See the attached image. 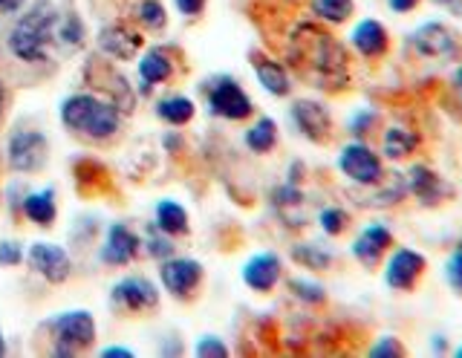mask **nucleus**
<instances>
[{"mask_svg":"<svg viewBox=\"0 0 462 358\" xmlns=\"http://www.w3.org/2000/svg\"><path fill=\"white\" fill-rule=\"evenodd\" d=\"M307 38H295L300 44L298 67H310L312 76L321 81L318 87H344L346 81V52L329 32L312 30V26H300Z\"/></svg>","mask_w":462,"mask_h":358,"instance_id":"f257e3e1","label":"nucleus"},{"mask_svg":"<svg viewBox=\"0 0 462 358\" xmlns=\"http://www.w3.org/2000/svg\"><path fill=\"white\" fill-rule=\"evenodd\" d=\"M55 26H58V9L50 0H38L14 23V30L9 35V50L21 61H41L47 55V47L52 44Z\"/></svg>","mask_w":462,"mask_h":358,"instance_id":"f03ea898","label":"nucleus"},{"mask_svg":"<svg viewBox=\"0 0 462 358\" xmlns=\"http://www.w3.org/2000/svg\"><path fill=\"white\" fill-rule=\"evenodd\" d=\"M61 122L69 127V131L76 133H84L90 139H113L119 133V110L110 102H101L96 96H87V93H79V96H69L67 102L61 105Z\"/></svg>","mask_w":462,"mask_h":358,"instance_id":"7ed1b4c3","label":"nucleus"},{"mask_svg":"<svg viewBox=\"0 0 462 358\" xmlns=\"http://www.w3.org/2000/svg\"><path fill=\"white\" fill-rule=\"evenodd\" d=\"M338 170L356 185H379L384 179L382 156L365 142H350L338 153Z\"/></svg>","mask_w":462,"mask_h":358,"instance_id":"20e7f679","label":"nucleus"},{"mask_svg":"<svg viewBox=\"0 0 462 358\" xmlns=\"http://www.w3.org/2000/svg\"><path fill=\"white\" fill-rule=\"evenodd\" d=\"M52 329H55V338H58L55 355H72L76 350L90 347V344L96 341V321L87 309L58 315V318L52 321Z\"/></svg>","mask_w":462,"mask_h":358,"instance_id":"39448f33","label":"nucleus"},{"mask_svg":"<svg viewBox=\"0 0 462 358\" xmlns=\"http://www.w3.org/2000/svg\"><path fill=\"white\" fill-rule=\"evenodd\" d=\"M411 44L419 55H422V59H433V61L454 59V55L459 52L457 32L439 21H428V23L419 26V30L411 35Z\"/></svg>","mask_w":462,"mask_h":358,"instance_id":"423d86ee","label":"nucleus"},{"mask_svg":"<svg viewBox=\"0 0 462 358\" xmlns=\"http://www.w3.org/2000/svg\"><path fill=\"white\" fill-rule=\"evenodd\" d=\"M428 261L422 252H413V249H396L393 254L387 257V266H384V283L390 289L396 292H411L416 280L425 275Z\"/></svg>","mask_w":462,"mask_h":358,"instance_id":"0eeeda50","label":"nucleus"},{"mask_svg":"<svg viewBox=\"0 0 462 358\" xmlns=\"http://www.w3.org/2000/svg\"><path fill=\"white\" fill-rule=\"evenodd\" d=\"M6 153H9V165L14 170H38L47 162V153H50V145H47V136L38 133V131H18L9 136V145H6Z\"/></svg>","mask_w":462,"mask_h":358,"instance_id":"6e6552de","label":"nucleus"},{"mask_svg":"<svg viewBox=\"0 0 462 358\" xmlns=\"http://www.w3.org/2000/svg\"><path fill=\"white\" fill-rule=\"evenodd\" d=\"M208 105L211 113L231 122H240V119H249L252 116V98L243 93V87L235 78H220L214 81V87L208 90Z\"/></svg>","mask_w":462,"mask_h":358,"instance_id":"1a4fd4ad","label":"nucleus"},{"mask_svg":"<svg viewBox=\"0 0 462 358\" xmlns=\"http://www.w3.org/2000/svg\"><path fill=\"white\" fill-rule=\"evenodd\" d=\"M26 261L43 280H50V283H64L72 269L69 254L61 246H55V243H32Z\"/></svg>","mask_w":462,"mask_h":358,"instance_id":"9d476101","label":"nucleus"},{"mask_svg":"<svg viewBox=\"0 0 462 358\" xmlns=\"http://www.w3.org/2000/svg\"><path fill=\"white\" fill-rule=\"evenodd\" d=\"M292 122L310 142H327L332 136V116L324 105L300 98L292 105Z\"/></svg>","mask_w":462,"mask_h":358,"instance_id":"9b49d317","label":"nucleus"},{"mask_svg":"<svg viewBox=\"0 0 462 358\" xmlns=\"http://www.w3.org/2000/svg\"><path fill=\"white\" fill-rule=\"evenodd\" d=\"M202 278V266L197 261H188V257H168L159 269V280L171 292V295H191L197 289V283Z\"/></svg>","mask_w":462,"mask_h":358,"instance_id":"f8f14e48","label":"nucleus"},{"mask_svg":"<svg viewBox=\"0 0 462 358\" xmlns=\"http://www.w3.org/2000/svg\"><path fill=\"white\" fill-rule=\"evenodd\" d=\"M283 275V263H281V257L274 254V252H260L254 257H249L243 266V283L249 286V289L254 292H269L278 286Z\"/></svg>","mask_w":462,"mask_h":358,"instance_id":"ddd939ff","label":"nucleus"},{"mask_svg":"<svg viewBox=\"0 0 462 358\" xmlns=\"http://www.w3.org/2000/svg\"><path fill=\"white\" fill-rule=\"evenodd\" d=\"M404 182H408V191L422 206H439L451 197V185H448L437 170H430L428 165H413Z\"/></svg>","mask_w":462,"mask_h":358,"instance_id":"4468645a","label":"nucleus"},{"mask_svg":"<svg viewBox=\"0 0 462 358\" xmlns=\"http://www.w3.org/2000/svg\"><path fill=\"white\" fill-rule=\"evenodd\" d=\"M159 292L148 278H125L113 286V304L130 309V312H144L156 307Z\"/></svg>","mask_w":462,"mask_h":358,"instance_id":"2eb2a0df","label":"nucleus"},{"mask_svg":"<svg viewBox=\"0 0 462 358\" xmlns=\"http://www.w3.org/2000/svg\"><path fill=\"white\" fill-rule=\"evenodd\" d=\"M393 246V234H390V228L382 225V223H370L365 232H361L356 240H353V257L361 263V266H379L382 254Z\"/></svg>","mask_w":462,"mask_h":358,"instance_id":"dca6fc26","label":"nucleus"},{"mask_svg":"<svg viewBox=\"0 0 462 358\" xmlns=\"http://www.w3.org/2000/svg\"><path fill=\"white\" fill-rule=\"evenodd\" d=\"M139 252V237L130 232L125 223H113L107 228V240L101 246V263H110V266H125L136 257Z\"/></svg>","mask_w":462,"mask_h":358,"instance_id":"f3484780","label":"nucleus"},{"mask_svg":"<svg viewBox=\"0 0 462 358\" xmlns=\"http://www.w3.org/2000/svg\"><path fill=\"white\" fill-rule=\"evenodd\" d=\"M353 47L365 55V59H382V55L387 52L390 47V38H387V30L373 18H365L356 23V30L350 35Z\"/></svg>","mask_w":462,"mask_h":358,"instance_id":"a211bd4d","label":"nucleus"},{"mask_svg":"<svg viewBox=\"0 0 462 358\" xmlns=\"http://www.w3.org/2000/svg\"><path fill=\"white\" fill-rule=\"evenodd\" d=\"M98 47L105 50L113 59H134L136 50L142 47V38L122 30V26H107V30H101L98 35Z\"/></svg>","mask_w":462,"mask_h":358,"instance_id":"6ab92c4d","label":"nucleus"},{"mask_svg":"<svg viewBox=\"0 0 462 358\" xmlns=\"http://www.w3.org/2000/svg\"><path fill=\"white\" fill-rule=\"evenodd\" d=\"M252 64H254V73H257V81L263 84V90L272 93V96H289L292 90V84H289V76L286 69L272 61V59H263V55H252Z\"/></svg>","mask_w":462,"mask_h":358,"instance_id":"aec40b11","label":"nucleus"},{"mask_svg":"<svg viewBox=\"0 0 462 358\" xmlns=\"http://www.w3.org/2000/svg\"><path fill=\"white\" fill-rule=\"evenodd\" d=\"M23 214H26V220L29 223H35V225H52L55 223V194L52 188H43V191H35V194H29L23 199Z\"/></svg>","mask_w":462,"mask_h":358,"instance_id":"412c9836","label":"nucleus"},{"mask_svg":"<svg viewBox=\"0 0 462 358\" xmlns=\"http://www.w3.org/2000/svg\"><path fill=\"white\" fill-rule=\"evenodd\" d=\"M156 225L171 237L185 234L188 232V214H185V208L180 203H173V199H162V203H156Z\"/></svg>","mask_w":462,"mask_h":358,"instance_id":"4be33fe9","label":"nucleus"},{"mask_svg":"<svg viewBox=\"0 0 462 358\" xmlns=\"http://www.w3.org/2000/svg\"><path fill=\"white\" fill-rule=\"evenodd\" d=\"M156 113H159V119L173 124V127H182L194 119V102L191 98H185V96H168L162 98V102L156 105Z\"/></svg>","mask_w":462,"mask_h":358,"instance_id":"5701e85b","label":"nucleus"},{"mask_svg":"<svg viewBox=\"0 0 462 358\" xmlns=\"http://www.w3.org/2000/svg\"><path fill=\"white\" fill-rule=\"evenodd\" d=\"M173 73V64L162 50H151L144 52V59L139 61V76L144 84H162Z\"/></svg>","mask_w":462,"mask_h":358,"instance_id":"b1692460","label":"nucleus"},{"mask_svg":"<svg viewBox=\"0 0 462 358\" xmlns=\"http://www.w3.org/2000/svg\"><path fill=\"white\" fill-rule=\"evenodd\" d=\"M416 136L408 131V127H390V131H384V156L387 160H404V156H411L416 151Z\"/></svg>","mask_w":462,"mask_h":358,"instance_id":"393cba45","label":"nucleus"},{"mask_svg":"<svg viewBox=\"0 0 462 358\" xmlns=\"http://www.w3.org/2000/svg\"><path fill=\"white\" fill-rule=\"evenodd\" d=\"M310 9L315 18H321L327 23H344L353 18L356 4L353 0H310Z\"/></svg>","mask_w":462,"mask_h":358,"instance_id":"a878e982","label":"nucleus"},{"mask_svg":"<svg viewBox=\"0 0 462 358\" xmlns=\"http://www.w3.org/2000/svg\"><path fill=\"white\" fill-rule=\"evenodd\" d=\"M274 142H278V124H274L269 116L254 122L252 131L245 133V145H249L254 153H269L274 148Z\"/></svg>","mask_w":462,"mask_h":358,"instance_id":"bb28decb","label":"nucleus"},{"mask_svg":"<svg viewBox=\"0 0 462 358\" xmlns=\"http://www.w3.org/2000/svg\"><path fill=\"white\" fill-rule=\"evenodd\" d=\"M292 257H295L300 266L315 269V271H324L332 263V252H327L321 246H312V243H300V246H295Z\"/></svg>","mask_w":462,"mask_h":358,"instance_id":"cd10ccee","label":"nucleus"},{"mask_svg":"<svg viewBox=\"0 0 462 358\" xmlns=\"http://www.w3.org/2000/svg\"><path fill=\"white\" fill-rule=\"evenodd\" d=\"M289 289H292L300 300H307V304H324L327 300V292H324L321 283H312V280H303V278L289 280Z\"/></svg>","mask_w":462,"mask_h":358,"instance_id":"c85d7f7f","label":"nucleus"},{"mask_svg":"<svg viewBox=\"0 0 462 358\" xmlns=\"http://www.w3.org/2000/svg\"><path fill=\"white\" fill-rule=\"evenodd\" d=\"M139 21L148 26V30H162L168 15H165V6L159 0H142L139 6Z\"/></svg>","mask_w":462,"mask_h":358,"instance_id":"c756f323","label":"nucleus"},{"mask_svg":"<svg viewBox=\"0 0 462 358\" xmlns=\"http://www.w3.org/2000/svg\"><path fill=\"white\" fill-rule=\"evenodd\" d=\"M318 223H321V228L327 234H341L344 228H346V223H350V217H346V211L344 208H324L321 211V217H318Z\"/></svg>","mask_w":462,"mask_h":358,"instance_id":"7c9ffc66","label":"nucleus"},{"mask_svg":"<svg viewBox=\"0 0 462 358\" xmlns=\"http://www.w3.org/2000/svg\"><path fill=\"white\" fill-rule=\"evenodd\" d=\"M153 228H156V232H151L148 240H144V243H148V254H151V257H159V261H168V257L173 254L171 234H165L159 225H153Z\"/></svg>","mask_w":462,"mask_h":358,"instance_id":"2f4dec72","label":"nucleus"},{"mask_svg":"<svg viewBox=\"0 0 462 358\" xmlns=\"http://www.w3.org/2000/svg\"><path fill=\"white\" fill-rule=\"evenodd\" d=\"M445 278H448V283H451V289L462 295V243L445 261Z\"/></svg>","mask_w":462,"mask_h":358,"instance_id":"473e14b6","label":"nucleus"},{"mask_svg":"<svg viewBox=\"0 0 462 358\" xmlns=\"http://www.w3.org/2000/svg\"><path fill=\"white\" fill-rule=\"evenodd\" d=\"M226 353L228 350H226L223 338H217V335H202L194 347V355H199V358H223Z\"/></svg>","mask_w":462,"mask_h":358,"instance_id":"72a5a7b5","label":"nucleus"},{"mask_svg":"<svg viewBox=\"0 0 462 358\" xmlns=\"http://www.w3.org/2000/svg\"><path fill=\"white\" fill-rule=\"evenodd\" d=\"M375 113L373 110H361V113H356V116L350 119V133H356V136H365V133H370V127L375 124Z\"/></svg>","mask_w":462,"mask_h":358,"instance_id":"f704fd0d","label":"nucleus"},{"mask_svg":"<svg viewBox=\"0 0 462 358\" xmlns=\"http://www.w3.org/2000/svg\"><path fill=\"white\" fill-rule=\"evenodd\" d=\"M370 355H404V347L399 344V338L384 335V338H379V344L370 347Z\"/></svg>","mask_w":462,"mask_h":358,"instance_id":"c9c22d12","label":"nucleus"},{"mask_svg":"<svg viewBox=\"0 0 462 358\" xmlns=\"http://www.w3.org/2000/svg\"><path fill=\"white\" fill-rule=\"evenodd\" d=\"M23 261V252L18 243H0V266H18Z\"/></svg>","mask_w":462,"mask_h":358,"instance_id":"e433bc0d","label":"nucleus"},{"mask_svg":"<svg viewBox=\"0 0 462 358\" xmlns=\"http://www.w3.org/2000/svg\"><path fill=\"white\" fill-rule=\"evenodd\" d=\"M61 38L69 41V44H79V41L84 38V30H81V23L76 15H69L64 23H61Z\"/></svg>","mask_w":462,"mask_h":358,"instance_id":"4c0bfd02","label":"nucleus"},{"mask_svg":"<svg viewBox=\"0 0 462 358\" xmlns=\"http://www.w3.org/2000/svg\"><path fill=\"white\" fill-rule=\"evenodd\" d=\"M173 4H177L182 15H199L202 6H206V0H173Z\"/></svg>","mask_w":462,"mask_h":358,"instance_id":"58836bf2","label":"nucleus"},{"mask_svg":"<svg viewBox=\"0 0 462 358\" xmlns=\"http://www.w3.org/2000/svg\"><path fill=\"white\" fill-rule=\"evenodd\" d=\"M26 0H0V15H14V12L23 9Z\"/></svg>","mask_w":462,"mask_h":358,"instance_id":"ea45409f","label":"nucleus"},{"mask_svg":"<svg viewBox=\"0 0 462 358\" xmlns=\"http://www.w3.org/2000/svg\"><path fill=\"white\" fill-rule=\"evenodd\" d=\"M387 4H390V9H393V12H411L419 4V0H387Z\"/></svg>","mask_w":462,"mask_h":358,"instance_id":"a19ab883","label":"nucleus"},{"mask_svg":"<svg viewBox=\"0 0 462 358\" xmlns=\"http://www.w3.org/2000/svg\"><path fill=\"white\" fill-rule=\"evenodd\" d=\"M101 355H105V358H107V355H110V358H113V355L130 358V355H134V350H127V347H105V350H101Z\"/></svg>","mask_w":462,"mask_h":358,"instance_id":"79ce46f5","label":"nucleus"},{"mask_svg":"<svg viewBox=\"0 0 462 358\" xmlns=\"http://www.w3.org/2000/svg\"><path fill=\"white\" fill-rule=\"evenodd\" d=\"M4 113H6V87L0 81V122H4Z\"/></svg>","mask_w":462,"mask_h":358,"instance_id":"37998d69","label":"nucleus"},{"mask_svg":"<svg viewBox=\"0 0 462 358\" xmlns=\"http://www.w3.org/2000/svg\"><path fill=\"white\" fill-rule=\"evenodd\" d=\"M433 4H439V6H459V0H433Z\"/></svg>","mask_w":462,"mask_h":358,"instance_id":"c03bdc74","label":"nucleus"},{"mask_svg":"<svg viewBox=\"0 0 462 358\" xmlns=\"http://www.w3.org/2000/svg\"><path fill=\"white\" fill-rule=\"evenodd\" d=\"M0 355H6V341H4V333H0Z\"/></svg>","mask_w":462,"mask_h":358,"instance_id":"a18cd8bd","label":"nucleus"},{"mask_svg":"<svg viewBox=\"0 0 462 358\" xmlns=\"http://www.w3.org/2000/svg\"><path fill=\"white\" fill-rule=\"evenodd\" d=\"M457 87H459V90H462V67H459V69H457Z\"/></svg>","mask_w":462,"mask_h":358,"instance_id":"49530a36","label":"nucleus"},{"mask_svg":"<svg viewBox=\"0 0 462 358\" xmlns=\"http://www.w3.org/2000/svg\"><path fill=\"white\" fill-rule=\"evenodd\" d=\"M457 355H459V358H462V344H459V347H457Z\"/></svg>","mask_w":462,"mask_h":358,"instance_id":"de8ad7c7","label":"nucleus"}]
</instances>
